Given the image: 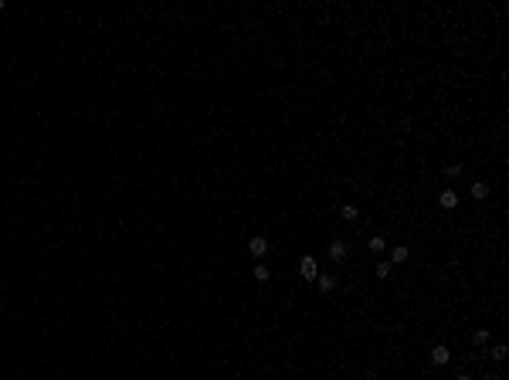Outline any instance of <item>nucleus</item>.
I'll return each instance as SVG.
<instances>
[{"label":"nucleus","instance_id":"obj_1","mask_svg":"<svg viewBox=\"0 0 509 380\" xmlns=\"http://www.w3.org/2000/svg\"><path fill=\"white\" fill-rule=\"evenodd\" d=\"M248 251H251L255 258H265V255H268V238H265V234H255V238L248 241Z\"/></svg>","mask_w":509,"mask_h":380},{"label":"nucleus","instance_id":"obj_2","mask_svg":"<svg viewBox=\"0 0 509 380\" xmlns=\"http://www.w3.org/2000/svg\"><path fill=\"white\" fill-rule=\"evenodd\" d=\"M299 275H302V279H309V282H316V275H319V272H316V258H312V255H305V258L299 261Z\"/></svg>","mask_w":509,"mask_h":380},{"label":"nucleus","instance_id":"obj_3","mask_svg":"<svg viewBox=\"0 0 509 380\" xmlns=\"http://www.w3.org/2000/svg\"><path fill=\"white\" fill-rule=\"evenodd\" d=\"M448 360H451V350H448V346H441V343H438L435 350H431V363H435V367H445V363H448Z\"/></svg>","mask_w":509,"mask_h":380},{"label":"nucleus","instance_id":"obj_4","mask_svg":"<svg viewBox=\"0 0 509 380\" xmlns=\"http://www.w3.org/2000/svg\"><path fill=\"white\" fill-rule=\"evenodd\" d=\"M329 258L333 261H346V241H333L329 244Z\"/></svg>","mask_w":509,"mask_h":380},{"label":"nucleus","instance_id":"obj_5","mask_svg":"<svg viewBox=\"0 0 509 380\" xmlns=\"http://www.w3.org/2000/svg\"><path fill=\"white\" fill-rule=\"evenodd\" d=\"M438 204H441L445 211H451V207L458 204V194H455V190H441V197H438Z\"/></svg>","mask_w":509,"mask_h":380},{"label":"nucleus","instance_id":"obj_6","mask_svg":"<svg viewBox=\"0 0 509 380\" xmlns=\"http://www.w3.org/2000/svg\"><path fill=\"white\" fill-rule=\"evenodd\" d=\"M468 190H472V197H475V200H486V197H489V183H482V180H475Z\"/></svg>","mask_w":509,"mask_h":380},{"label":"nucleus","instance_id":"obj_7","mask_svg":"<svg viewBox=\"0 0 509 380\" xmlns=\"http://www.w3.org/2000/svg\"><path fill=\"white\" fill-rule=\"evenodd\" d=\"M401 261H407V244L390 248V265H401Z\"/></svg>","mask_w":509,"mask_h":380},{"label":"nucleus","instance_id":"obj_8","mask_svg":"<svg viewBox=\"0 0 509 380\" xmlns=\"http://www.w3.org/2000/svg\"><path fill=\"white\" fill-rule=\"evenodd\" d=\"M316 282H319V289H323V292H333V289L340 285V282H336V275H316Z\"/></svg>","mask_w":509,"mask_h":380},{"label":"nucleus","instance_id":"obj_9","mask_svg":"<svg viewBox=\"0 0 509 380\" xmlns=\"http://www.w3.org/2000/svg\"><path fill=\"white\" fill-rule=\"evenodd\" d=\"M366 248H370V251H373V255H380V251H387V241H384V238H380V234H373V238H370V241H366Z\"/></svg>","mask_w":509,"mask_h":380},{"label":"nucleus","instance_id":"obj_10","mask_svg":"<svg viewBox=\"0 0 509 380\" xmlns=\"http://www.w3.org/2000/svg\"><path fill=\"white\" fill-rule=\"evenodd\" d=\"M251 275H255V279H258V282H268V279H272V268H268V265H262V261H258V265H255V268H251Z\"/></svg>","mask_w":509,"mask_h":380},{"label":"nucleus","instance_id":"obj_11","mask_svg":"<svg viewBox=\"0 0 509 380\" xmlns=\"http://www.w3.org/2000/svg\"><path fill=\"white\" fill-rule=\"evenodd\" d=\"M340 214H343V221H357V218H360V211H357L353 204H343V207H340Z\"/></svg>","mask_w":509,"mask_h":380},{"label":"nucleus","instance_id":"obj_12","mask_svg":"<svg viewBox=\"0 0 509 380\" xmlns=\"http://www.w3.org/2000/svg\"><path fill=\"white\" fill-rule=\"evenodd\" d=\"M390 272H394V265H390V261H377V279H387Z\"/></svg>","mask_w":509,"mask_h":380},{"label":"nucleus","instance_id":"obj_13","mask_svg":"<svg viewBox=\"0 0 509 380\" xmlns=\"http://www.w3.org/2000/svg\"><path fill=\"white\" fill-rule=\"evenodd\" d=\"M472 343H475V346H486V343H489V329H475Z\"/></svg>","mask_w":509,"mask_h":380},{"label":"nucleus","instance_id":"obj_14","mask_svg":"<svg viewBox=\"0 0 509 380\" xmlns=\"http://www.w3.org/2000/svg\"><path fill=\"white\" fill-rule=\"evenodd\" d=\"M506 346H503V343H496V346H492V360H496V363H503V360H506Z\"/></svg>","mask_w":509,"mask_h":380},{"label":"nucleus","instance_id":"obj_15","mask_svg":"<svg viewBox=\"0 0 509 380\" xmlns=\"http://www.w3.org/2000/svg\"><path fill=\"white\" fill-rule=\"evenodd\" d=\"M445 173H448V177H458V173H462V166H458V163H448V166H445Z\"/></svg>","mask_w":509,"mask_h":380},{"label":"nucleus","instance_id":"obj_16","mask_svg":"<svg viewBox=\"0 0 509 380\" xmlns=\"http://www.w3.org/2000/svg\"><path fill=\"white\" fill-rule=\"evenodd\" d=\"M455 380H472V377H468V374H458V377H455Z\"/></svg>","mask_w":509,"mask_h":380},{"label":"nucleus","instance_id":"obj_17","mask_svg":"<svg viewBox=\"0 0 509 380\" xmlns=\"http://www.w3.org/2000/svg\"><path fill=\"white\" fill-rule=\"evenodd\" d=\"M482 380H499V377H482Z\"/></svg>","mask_w":509,"mask_h":380},{"label":"nucleus","instance_id":"obj_18","mask_svg":"<svg viewBox=\"0 0 509 380\" xmlns=\"http://www.w3.org/2000/svg\"><path fill=\"white\" fill-rule=\"evenodd\" d=\"M0 10H3V0H0Z\"/></svg>","mask_w":509,"mask_h":380}]
</instances>
